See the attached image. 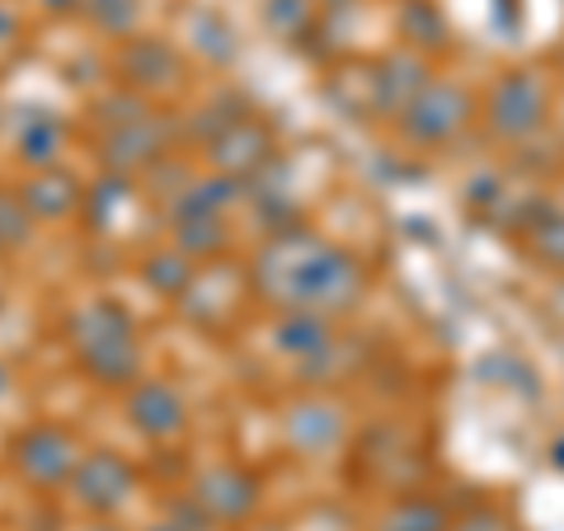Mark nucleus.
I'll return each instance as SVG.
<instances>
[{"label": "nucleus", "instance_id": "bb28decb", "mask_svg": "<svg viewBox=\"0 0 564 531\" xmlns=\"http://www.w3.org/2000/svg\"><path fill=\"white\" fill-rule=\"evenodd\" d=\"M43 6H47V10H70L76 0H43Z\"/></svg>", "mask_w": 564, "mask_h": 531}, {"label": "nucleus", "instance_id": "5701e85b", "mask_svg": "<svg viewBox=\"0 0 564 531\" xmlns=\"http://www.w3.org/2000/svg\"><path fill=\"white\" fill-rule=\"evenodd\" d=\"M90 14L109 33H122V29H132V20H137V0H90Z\"/></svg>", "mask_w": 564, "mask_h": 531}, {"label": "nucleus", "instance_id": "cd10ccee", "mask_svg": "<svg viewBox=\"0 0 564 531\" xmlns=\"http://www.w3.org/2000/svg\"><path fill=\"white\" fill-rule=\"evenodd\" d=\"M151 531H184L180 522H161V527H151Z\"/></svg>", "mask_w": 564, "mask_h": 531}, {"label": "nucleus", "instance_id": "20e7f679", "mask_svg": "<svg viewBox=\"0 0 564 531\" xmlns=\"http://www.w3.org/2000/svg\"><path fill=\"white\" fill-rule=\"evenodd\" d=\"M14 466H20L24 480H33L39 489H52L76 475L80 452H76V442H70V433H62V429H29L14 442Z\"/></svg>", "mask_w": 564, "mask_h": 531}, {"label": "nucleus", "instance_id": "4be33fe9", "mask_svg": "<svg viewBox=\"0 0 564 531\" xmlns=\"http://www.w3.org/2000/svg\"><path fill=\"white\" fill-rule=\"evenodd\" d=\"M315 14V0H269V24L278 33H302Z\"/></svg>", "mask_w": 564, "mask_h": 531}, {"label": "nucleus", "instance_id": "aec40b11", "mask_svg": "<svg viewBox=\"0 0 564 531\" xmlns=\"http://www.w3.org/2000/svg\"><path fill=\"white\" fill-rule=\"evenodd\" d=\"M386 531H447V518H443V508L429 499H404V503H395L391 518H386Z\"/></svg>", "mask_w": 564, "mask_h": 531}, {"label": "nucleus", "instance_id": "9b49d317", "mask_svg": "<svg viewBox=\"0 0 564 531\" xmlns=\"http://www.w3.org/2000/svg\"><path fill=\"white\" fill-rule=\"evenodd\" d=\"M423 85H429V76H423V62L419 57H386L381 62V76H372V90H377V109L381 113H400L423 95Z\"/></svg>", "mask_w": 564, "mask_h": 531}, {"label": "nucleus", "instance_id": "4468645a", "mask_svg": "<svg viewBox=\"0 0 564 531\" xmlns=\"http://www.w3.org/2000/svg\"><path fill=\"white\" fill-rule=\"evenodd\" d=\"M278 348L292 358H321L329 348V315H311V311H282L278 325Z\"/></svg>", "mask_w": 564, "mask_h": 531}, {"label": "nucleus", "instance_id": "7ed1b4c3", "mask_svg": "<svg viewBox=\"0 0 564 531\" xmlns=\"http://www.w3.org/2000/svg\"><path fill=\"white\" fill-rule=\"evenodd\" d=\"M466 118H470L466 90H456L447 80H433V85H423V95L404 109V132H410L419 147H443V141H452L466 128Z\"/></svg>", "mask_w": 564, "mask_h": 531}, {"label": "nucleus", "instance_id": "a878e982", "mask_svg": "<svg viewBox=\"0 0 564 531\" xmlns=\"http://www.w3.org/2000/svg\"><path fill=\"white\" fill-rule=\"evenodd\" d=\"M10 33H14V14H10L6 6H0V43H6V39H10Z\"/></svg>", "mask_w": 564, "mask_h": 531}, {"label": "nucleus", "instance_id": "0eeeda50", "mask_svg": "<svg viewBox=\"0 0 564 531\" xmlns=\"http://www.w3.org/2000/svg\"><path fill=\"white\" fill-rule=\"evenodd\" d=\"M132 485H137L132 466L122 462V456H113V452L80 456L76 475H70V489H76V499H80L85 508H95V512L122 508V503L132 499Z\"/></svg>", "mask_w": 564, "mask_h": 531}, {"label": "nucleus", "instance_id": "ddd939ff", "mask_svg": "<svg viewBox=\"0 0 564 531\" xmlns=\"http://www.w3.org/2000/svg\"><path fill=\"white\" fill-rule=\"evenodd\" d=\"M339 433H344V419H339V410H329V404H296L288 414V437H292V447H302V452H325L339 442Z\"/></svg>", "mask_w": 564, "mask_h": 531}, {"label": "nucleus", "instance_id": "dca6fc26", "mask_svg": "<svg viewBox=\"0 0 564 531\" xmlns=\"http://www.w3.org/2000/svg\"><path fill=\"white\" fill-rule=\"evenodd\" d=\"M57 147H62V122L52 113H43V109H29L24 128H20V155L29 165L47 170L52 161H57Z\"/></svg>", "mask_w": 564, "mask_h": 531}, {"label": "nucleus", "instance_id": "423d86ee", "mask_svg": "<svg viewBox=\"0 0 564 531\" xmlns=\"http://www.w3.org/2000/svg\"><path fill=\"white\" fill-rule=\"evenodd\" d=\"M545 118V85L532 71H513L494 85L489 95V122L499 137H527L532 128H541Z\"/></svg>", "mask_w": 564, "mask_h": 531}, {"label": "nucleus", "instance_id": "f3484780", "mask_svg": "<svg viewBox=\"0 0 564 531\" xmlns=\"http://www.w3.org/2000/svg\"><path fill=\"white\" fill-rule=\"evenodd\" d=\"M400 33L410 39L414 47H437L443 43V14L433 10V0H404L400 10Z\"/></svg>", "mask_w": 564, "mask_h": 531}, {"label": "nucleus", "instance_id": "f03ea898", "mask_svg": "<svg viewBox=\"0 0 564 531\" xmlns=\"http://www.w3.org/2000/svg\"><path fill=\"white\" fill-rule=\"evenodd\" d=\"M70 348H76L80 367L90 371L99 386H132L141 371L137 325L109 296H99L85 311L70 315Z\"/></svg>", "mask_w": 564, "mask_h": 531}, {"label": "nucleus", "instance_id": "1a4fd4ad", "mask_svg": "<svg viewBox=\"0 0 564 531\" xmlns=\"http://www.w3.org/2000/svg\"><path fill=\"white\" fill-rule=\"evenodd\" d=\"M165 118H155V113H141L132 122H122V128H113L109 137H104V161H109L113 170H147L161 161V151H165Z\"/></svg>", "mask_w": 564, "mask_h": 531}, {"label": "nucleus", "instance_id": "f8f14e48", "mask_svg": "<svg viewBox=\"0 0 564 531\" xmlns=\"http://www.w3.org/2000/svg\"><path fill=\"white\" fill-rule=\"evenodd\" d=\"M20 198L29 203L33 217H66V212L76 207L80 188H76V180H70V174H62L57 165H47V170H39V174H33V180L20 188Z\"/></svg>", "mask_w": 564, "mask_h": 531}, {"label": "nucleus", "instance_id": "c85d7f7f", "mask_svg": "<svg viewBox=\"0 0 564 531\" xmlns=\"http://www.w3.org/2000/svg\"><path fill=\"white\" fill-rule=\"evenodd\" d=\"M85 531H113V527H104V522H99V527H85Z\"/></svg>", "mask_w": 564, "mask_h": 531}, {"label": "nucleus", "instance_id": "c756f323", "mask_svg": "<svg viewBox=\"0 0 564 531\" xmlns=\"http://www.w3.org/2000/svg\"><path fill=\"white\" fill-rule=\"evenodd\" d=\"M0 391H6V377H0Z\"/></svg>", "mask_w": 564, "mask_h": 531}, {"label": "nucleus", "instance_id": "2eb2a0df", "mask_svg": "<svg viewBox=\"0 0 564 531\" xmlns=\"http://www.w3.org/2000/svg\"><path fill=\"white\" fill-rule=\"evenodd\" d=\"M122 71H128V80H137V85H165V80H174V71H180V57L155 39H137L122 52Z\"/></svg>", "mask_w": 564, "mask_h": 531}, {"label": "nucleus", "instance_id": "39448f33", "mask_svg": "<svg viewBox=\"0 0 564 531\" xmlns=\"http://www.w3.org/2000/svg\"><path fill=\"white\" fill-rule=\"evenodd\" d=\"M273 155V132L263 128L259 118H231L226 128L207 141V161L217 165L221 174H231V180H250V174Z\"/></svg>", "mask_w": 564, "mask_h": 531}, {"label": "nucleus", "instance_id": "6ab92c4d", "mask_svg": "<svg viewBox=\"0 0 564 531\" xmlns=\"http://www.w3.org/2000/svg\"><path fill=\"white\" fill-rule=\"evenodd\" d=\"M141 278H147L161 296H180L193 282V263H188V254H151L141 263Z\"/></svg>", "mask_w": 564, "mask_h": 531}, {"label": "nucleus", "instance_id": "a211bd4d", "mask_svg": "<svg viewBox=\"0 0 564 531\" xmlns=\"http://www.w3.org/2000/svg\"><path fill=\"white\" fill-rule=\"evenodd\" d=\"M180 245L184 254H221L226 250V226L217 212H203V217H180Z\"/></svg>", "mask_w": 564, "mask_h": 531}, {"label": "nucleus", "instance_id": "b1692460", "mask_svg": "<svg viewBox=\"0 0 564 531\" xmlns=\"http://www.w3.org/2000/svg\"><path fill=\"white\" fill-rule=\"evenodd\" d=\"M536 250H541V259H551L555 269H564V217H555L551 226H541Z\"/></svg>", "mask_w": 564, "mask_h": 531}, {"label": "nucleus", "instance_id": "f257e3e1", "mask_svg": "<svg viewBox=\"0 0 564 531\" xmlns=\"http://www.w3.org/2000/svg\"><path fill=\"white\" fill-rule=\"evenodd\" d=\"M250 288L278 311H311V315H339L352 311L367 288L362 263L334 240L288 226L263 240V250L250 263Z\"/></svg>", "mask_w": 564, "mask_h": 531}, {"label": "nucleus", "instance_id": "393cba45", "mask_svg": "<svg viewBox=\"0 0 564 531\" xmlns=\"http://www.w3.org/2000/svg\"><path fill=\"white\" fill-rule=\"evenodd\" d=\"M452 531H513V522H503L499 512H475V518L466 522H456Z\"/></svg>", "mask_w": 564, "mask_h": 531}, {"label": "nucleus", "instance_id": "9d476101", "mask_svg": "<svg viewBox=\"0 0 564 531\" xmlns=\"http://www.w3.org/2000/svg\"><path fill=\"white\" fill-rule=\"evenodd\" d=\"M128 423L147 437H174L184 433V400L170 391L165 381H141L128 395Z\"/></svg>", "mask_w": 564, "mask_h": 531}, {"label": "nucleus", "instance_id": "6e6552de", "mask_svg": "<svg viewBox=\"0 0 564 531\" xmlns=\"http://www.w3.org/2000/svg\"><path fill=\"white\" fill-rule=\"evenodd\" d=\"M193 503H203L212 522H245L259 503V480L236 466H212L193 485Z\"/></svg>", "mask_w": 564, "mask_h": 531}, {"label": "nucleus", "instance_id": "412c9836", "mask_svg": "<svg viewBox=\"0 0 564 531\" xmlns=\"http://www.w3.org/2000/svg\"><path fill=\"white\" fill-rule=\"evenodd\" d=\"M29 240V203L20 193L0 188V245H20Z\"/></svg>", "mask_w": 564, "mask_h": 531}]
</instances>
